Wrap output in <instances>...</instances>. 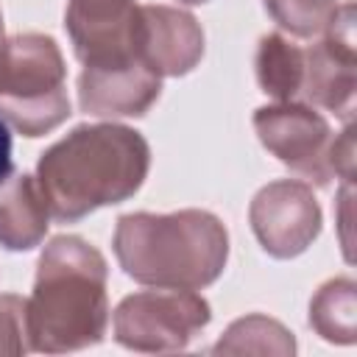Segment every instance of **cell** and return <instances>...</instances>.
Masks as SVG:
<instances>
[{
  "label": "cell",
  "mask_w": 357,
  "mask_h": 357,
  "mask_svg": "<svg viewBox=\"0 0 357 357\" xmlns=\"http://www.w3.org/2000/svg\"><path fill=\"white\" fill-rule=\"evenodd\" d=\"M151 167L145 137L128 126H78L36 162V181L59 223H75L100 206L131 198Z\"/></svg>",
  "instance_id": "obj_1"
},
{
  "label": "cell",
  "mask_w": 357,
  "mask_h": 357,
  "mask_svg": "<svg viewBox=\"0 0 357 357\" xmlns=\"http://www.w3.org/2000/svg\"><path fill=\"white\" fill-rule=\"evenodd\" d=\"M106 279L109 268L95 245L75 234L53 237L25 301L28 349L64 354L100 343L109 326Z\"/></svg>",
  "instance_id": "obj_2"
},
{
  "label": "cell",
  "mask_w": 357,
  "mask_h": 357,
  "mask_svg": "<svg viewBox=\"0 0 357 357\" xmlns=\"http://www.w3.org/2000/svg\"><path fill=\"white\" fill-rule=\"evenodd\" d=\"M112 245L126 276L139 284L173 290L212 284L229 259V231L206 209L123 215Z\"/></svg>",
  "instance_id": "obj_3"
},
{
  "label": "cell",
  "mask_w": 357,
  "mask_h": 357,
  "mask_svg": "<svg viewBox=\"0 0 357 357\" xmlns=\"http://www.w3.org/2000/svg\"><path fill=\"white\" fill-rule=\"evenodd\" d=\"M0 117L22 137H42L70 117L67 67L53 36L17 33L3 42Z\"/></svg>",
  "instance_id": "obj_4"
},
{
  "label": "cell",
  "mask_w": 357,
  "mask_h": 357,
  "mask_svg": "<svg viewBox=\"0 0 357 357\" xmlns=\"http://www.w3.org/2000/svg\"><path fill=\"white\" fill-rule=\"evenodd\" d=\"M212 321L195 290L156 287L126 296L114 310V340L131 351H178Z\"/></svg>",
  "instance_id": "obj_5"
},
{
  "label": "cell",
  "mask_w": 357,
  "mask_h": 357,
  "mask_svg": "<svg viewBox=\"0 0 357 357\" xmlns=\"http://www.w3.org/2000/svg\"><path fill=\"white\" fill-rule=\"evenodd\" d=\"M254 131L259 142L293 173L326 187L332 173V142L335 134L329 123L315 112V106L290 100L273 103L254 112Z\"/></svg>",
  "instance_id": "obj_6"
},
{
  "label": "cell",
  "mask_w": 357,
  "mask_h": 357,
  "mask_svg": "<svg viewBox=\"0 0 357 357\" xmlns=\"http://www.w3.org/2000/svg\"><path fill=\"white\" fill-rule=\"evenodd\" d=\"M357 86L354 53V3H340L335 20L315 45L304 50V103L321 106L343 120H351Z\"/></svg>",
  "instance_id": "obj_7"
},
{
  "label": "cell",
  "mask_w": 357,
  "mask_h": 357,
  "mask_svg": "<svg viewBox=\"0 0 357 357\" xmlns=\"http://www.w3.org/2000/svg\"><path fill=\"white\" fill-rule=\"evenodd\" d=\"M251 229L259 245L276 257L290 259L312 245L321 231V206L312 187L296 178H279L265 184L248 209Z\"/></svg>",
  "instance_id": "obj_8"
},
{
  "label": "cell",
  "mask_w": 357,
  "mask_h": 357,
  "mask_svg": "<svg viewBox=\"0 0 357 357\" xmlns=\"http://www.w3.org/2000/svg\"><path fill=\"white\" fill-rule=\"evenodd\" d=\"M64 28L84 67L142 61L137 50L139 6L134 0H67Z\"/></svg>",
  "instance_id": "obj_9"
},
{
  "label": "cell",
  "mask_w": 357,
  "mask_h": 357,
  "mask_svg": "<svg viewBox=\"0 0 357 357\" xmlns=\"http://www.w3.org/2000/svg\"><path fill=\"white\" fill-rule=\"evenodd\" d=\"M162 92V75L145 61L84 67L78 78V103L95 117H142Z\"/></svg>",
  "instance_id": "obj_10"
},
{
  "label": "cell",
  "mask_w": 357,
  "mask_h": 357,
  "mask_svg": "<svg viewBox=\"0 0 357 357\" xmlns=\"http://www.w3.org/2000/svg\"><path fill=\"white\" fill-rule=\"evenodd\" d=\"M139 59L159 75H184L204 56V31L192 14L170 6H139Z\"/></svg>",
  "instance_id": "obj_11"
},
{
  "label": "cell",
  "mask_w": 357,
  "mask_h": 357,
  "mask_svg": "<svg viewBox=\"0 0 357 357\" xmlns=\"http://www.w3.org/2000/svg\"><path fill=\"white\" fill-rule=\"evenodd\" d=\"M50 209L36 176H11L0 187V245L8 251H31L45 240Z\"/></svg>",
  "instance_id": "obj_12"
},
{
  "label": "cell",
  "mask_w": 357,
  "mask_h": 357,
  "mask_svg": "<svg viewBox=\"0 0 357 357\" xmlns=\"http://www.w3.org/2000/svg\"><path fill=\"white\" fill-rule=\"evenodd\" d=\"M257 81L265 95L276 103H290L301 98L304 84V47H298L284 33H265L257 47Z\"/></svg>",
  "instance_id": "obj_13"
},
{
  "label": "cell",
  "mask_w": 357,
  "mask_h": 357,
  "mask_svg": "<svg viewBox=\"0 0 357 357\" xmlns=\"http://www.w3.org/2000/svg\"><path fill=\"white\" fill-rule=\"evenodd\" d=\"M354 282L332 279L310 301V326L329 343H354Z\"/></svg>",
  "instance_id": "obj_14"
},
{
  "label": "cell",
  "mask_w": 357,
  "mask_h": 357,
  "mask_svg": "<svg viewBox=\"0 0 357 357\" xmlns=\"http://www.w3.org/2000/svg\"><path fill=\"white\" fill-rule=\"evenodd\" d=\"M215 354H293L296 343L290 337V332L265 315H245L240 321H234L226 335L215 343L212 349Z\"/></svg>",
  "instance_id": "obj_15"
},
{
  "label": "cell",
  "mask_w": 357,
  "mask_h": 357,
  "mask_svg": "<svg viewBox=\"0 0 357 357\" xmlns=\"http://www.w3.org/2000/svg\"><path fill=\"white\" fill-rule=\"evenodd\" d=\"M273 22L298 39L321 36L335 20L340 0H265Z\"/></svg>",
  "instance_id": "obj_16"
},
{
  "label": "cell",
  "mask_w": 357,
  "mask_h": 357,
  "mask_svg": "<svg viewBox=\"0 0 357 357\" xmlns=\"http://www.w3.org/2000/svg\"><path fill=\"white\" fill-rule=\"evenodd\" d=\"M25 349V301L14 293H0V354H22Z\"/></svg>",
  "instance_id": "obj_17"
},
{
  "label": "cell",
  "mask_w": 357,
  "mask_h": 357,
  "mask_svg": "<svg viewBox=\"0 0 357 357\" xmlns=\"http://www.w3.org/2000/svg\"><path fill=\"white\" fill-rule=\"evenodd\" d=\"M332 173L343 178V184H351L354 178V137L349 126L332 142Z\"/></svg>",
  "instance_id": "obj_18"
},
{
  "label": "cell",
  "mask_w": 357,
  "mask_h": 357,
  "mask_svg": "<svg viewBox=\"0 0 357 357\" xmlns=\"http://www.w3.org/2000/svg\"><path fill=\"white\" fill-rule=\"evenodd\" d=\"M14 176V162H11V131L8 123L0 117V187Z\"/></svg>",
  "instance_id": "obj_19"
},
{
  "label": "cell",
  "mask_w": 357,
  "mask_h": 357,
  "mask_svg": "<svg viewBox=\"0 0 357 357\" xmlns=\"http://www.w3.org/2000/svg\"><path fill=\"white\" fill-rule=\"evenodd\" d=\"M178 3H187V6H201V3H206V0H178Z\"/></svg>",
  "instance_id": "obj_20"
},
{
  "label": "cell",
  "mask_w": 357,
  "mask_h": 357,
  "mask_svg": "<svg viewBox=\"0 0 357 357\" xmlns=\"http://www.w3.org/2000/svg\"><path fill=\"white\" fill-rule=\"evenodd\" d=\"M3 42L6 39H3V14H0V53H3Z\"/></svg>",
  "instance_id": "obj_21"
}]
</instances>
